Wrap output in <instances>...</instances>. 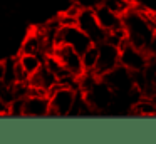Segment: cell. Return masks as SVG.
<instances>
[{"label": "cell", "mask_w": 156, "mask_h": 144, "mask_svg": "<svg viewBox=\"0 0 156 144\" xmlns=\"http://www.w3.org/2000/svg\"><path fill=\"white\" fill-rule=\"evenodd\" d=\"M101 79L112 89L116 97H131L134 94V90H138L136 89V84H134L133 72L128 70L126 67H122L121 64L116 65L112 70L106 72Z\"/></svg>", "instance_id": "cell-1"}, {"label": "cell", "mask_w": 156, "mask_h": 144, "mask_svg": "<svg viewBox=\"0 0 156 144\" xmlns=\"http://www.w3.org/2000/svg\"><path fill=\"white\" fill-rule=\"evenodd\" d=\"M81 90V89H79ZM86 100L89 102V106L94 109V112H102V111H108L109 107L114 104V92L112 89L101 79V77H96V80L87 86L84 90Z\"/></svg>", "instance_id": "cell-2"}, {"label": "cell", "mask_w": 156, "mask_h": 144, "mask_svg": "<svg viewBox=\"0 0 156 144\" xmlns=\"http://www.w3.org/2000/svg\"><path fill=\"white\" fill-rule=\"evenodd\" d=\"M74 87L69 86H57L51 94H49V116L54 117H64L69 116L71 107L76 99Z\"/></svg>", "instance_id": "cell-3"}, {"label": "cell", "mask_w": 156, "mask_h": 144, "mask_svg": "<svg viewBox=\"0 0 156 144\" xmlns=\"http://www.w3.org/2000/svg\"><path fill=\"white\" fill-rule=\"evenodd\" d=\"M57 44H66V45L72 47L74 50H77L79 54H84L91 45H94V42L91 40V37L81 30L76 23L72 25H62L57 32V39H55V45Z\"/></svg>", "instance_id": "cell-4"}, {"label": "cell", "mask_w": 156, "mask_h": 144, "mask_svg": "<svg viewBox=\"0 0 156 144\" xmlns=\"http://www.w3.org/2000/svg\"><path fill=\"white\" fill-rule=\"evenodd\" d=\"M149 54H146L144 50L134 47L133 44L126 42L119 47V64L122 67H126L131 72H141L144 70V67L149 62Z\"/></svg>", "instance_id": "cell-5"}, {"label": "cell", "mask_w": 156, "mask_h": 144, "mask_svg": "<svg viewBox=\"0 0 156 144\" xmlns=\"http://www.w3.org/2000/svg\"><path fill=\"white\" fill-rule=\"evenodd\" d=\"M96 45H98V64H96L94 74L98 77H102L106 72L119 65V47L108 40H102Z\"/></svg>", "instance_id": "cell-6"}, {"label": "cell", "mask_w": 156, "mask_h": 144, "mask_svg": "<svg viewBox=\"0 0 156 144\" xmlns=\"http://www.w3.org/2000/svg\"><path fill=\"white\" fill-rule=\"evenodd\" d=\"M52 55H55V59L64 65V69H67L71 74H74L76 77H81L84 74V65H82V57L77 50H74L72 47L66 45V44H57L52 50Z\"/></svg>", "instance_id": "cell-7"}, {"label": "cell", "mask_w": 156, "mask_h": 144, "mask_svg": "<svg viewBox=\"0 0 156 144\" xmlns=\"http://www.w3.org/2000/svg\"><path fill=\"white\" fill-rule=\"evenodd\" d=\"M76 25L81 30H84L91 37V40L94 44H99L102 40H106V32L99 25L94 10H79L77 17H76Z\"/></svg>", "instance_id": "cell-8"}, {"label": "cell", "mask_w": 156, "mask_h": 144, "mask_svg": "<svg viewBox=\"0 0 156 144\" xmlns=\"http://www.w3.org/2000/svg\"><path fill=\"white\" fill-rule=\"evenodd\" d=\"M27 82H29V86H30L32 92H41V94H47V96L59 86L55 74L52 72L51 69H47L44 64H42L34 74L29 76Z\"/></svg>", "instance_id": "cell-9"}, {"label": "cell", "mask_w": 156, "mask_h": 144, "mask_svg": "<svg viewBox=\"0 0 156 144\" xmlns=\"http://www.w3.org/2000/svg\"><path fill=\"white\" fill-rule=\"evenodd\" d=\"M24 116L45 117L49 116V96L41 92H30L24 99Z\"/></svg>", "instance_id": "cell-10"}, {"label": "cell", "mask_w": 156, "mask_h": 144, "mask_svg": "<svg viewBox=\"0 0 156 144\" xmlns=\"http://www.w3.org/2000/svg\"><path fill=\"white\" fill-rule=\"evenodd\" d=\"M20 54H34V55H47L49 49H47V42H45L42 32L37 29L30 30L25 35V39L22 40L20 45Z\"/></svg>", "instance_id": "cell-11"}, {"label": "cell", "mask_w": 156, "mask_h": 144, "mask_svg": "<svg viewBox=\"0 0 156 144\" xmlns=\"http://www.w3.org/2000/svg\"><path fill=\"white\" fill-rule=\"evenodd\" d=\"M94 12H96V17H98L99 25L102 27V30H104L106 33L112 32V30H118L122 27V17L118 15L116 12H112L111 9H108V7L102 5V3L94 10Z\"/></svg>", "instance_id": "cell-12"}, {"label": "cell", "mask_w": 156, "mask_h": 144, "mask_svg": "<svg viewBox=\"0 0 156 144\" xmlns=\"http://www.w3.org/2000/svg\"><path fill=\"white\" fill-rule=\"evenodd\" d=\"M17 62L20 65V69L24 70L27 76L34 74L39 67L44 64V55H34V54H20L17 57Z\"/></svg>", "instance_id": "cell-13"}, {"label": "cell", "mask_w": 156, "mask_h": 144, "mask_svg": "<svg viewBox=\"0 0 156 144\" xmlns=\"http://www.w3.org/2000/svg\"><path fill=\"white\" fill-rule=\"evenodd\" d=\"M134 114H139V116H156V102L151 99V97H143L141 100L134 102Z\"/></svg>", "instance_id": "cell-14"}, {"label": "cell", "mask_w": 156, "mask_h": 144, "mask_svg": "<svg viewBox=\"0 0 156 144\" xmlns=\"http://www.w3.org/2000/svg\"><path fill=\"white\" fill-rule=\"evenodd\" d=\"M82 65H84V72H94L96 64H98V45H91L84 54H82Z\"/></svg>", "instance_id": "cell-15"}, {"label": "cell", "mask_w": 156, "mask_h": 144, "mask_svg": "<svg viewBox=\"0 0 156 144\" xmlns=\"http://www.w3.org/2000/svg\"><path fill=\"white\" fill-rule=\"evenodd\" d=\"M102 5H106L108 9H111L112 12L122 17L133 7V2L131 0H102Z\"/></svg>", "instance_id": "cell-16"}, {"label": "cell", "mask_w": 156, "mask_h": 144, "mask_svg": "<svg viewBox=\"0 0 156 144\" xmlns=\"http://www.w3.org/2000/svg\"><path fill=\"white\" fill-rule=\"evenodd\" d=\"M72 3L81 10H96L102 3V0H72Z\"/></svg>", "instance_id": "cell-17"}, {"label": "cell", "mask_w": 156, "mask_h": 144, "mask_svg": "<svg viewBox=\"0 0 156 144\" xmlns=\"http://www.w3.org/2000/svg\"><path fill=\"white\" fill-rule=\"evenodd\" d=\"M2 116H9V104L0 97V117Z\"/></svg>", "instance_id": "cell-18"}, {"label": "cell", "mask_w": 156, "mask_h": 144, "mask_svg": "<svg viewBox=\"0 0 156 144\" xmlns=\"http://www.w3.org/2000/svg\"><path fill=\"white\" fill-rule=\"evenodd\" d=\"M4 79V64L0 62V80Z\"/></svg>", "instance_id": "cell-19"}]
</instances>
